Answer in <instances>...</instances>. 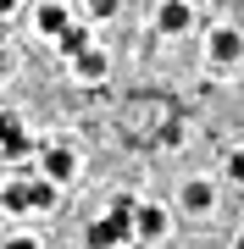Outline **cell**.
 Listing matches in <instances>:
<instances>
[{
	"mask_svg": "<svg viewBox=\"0 0 244 249\" xmlns=\"http://www.w3.org/2000/svg\"><path fill=\"white\" fill-rule=\"evenodd\" d=\"M233 249H244V238H239V244H233Z\"/></svg>",
	"mask_w": 244,
	"mask_h": 249,
	"instance_id": "2e32d148",
	"label": "cell"
},
{
	"mask_svg": "<svg viewBox=\"0 0 244 249\" xmlns=\"http://www.w3.org/2000/svg\"><path fill=\"white\" fill-rule=\"evenodd\" d=\"M128 232H133V205L122 199L111 216H100V222H94L89 232H83V244H89V249H117V244L128 238Z\"/></svg>",
	"mask_w": 244,
	"mask_h": 249,
	"instance_id": "6da1fadb",
	"label": "cell"
},
{
	"mask_svg": "<svg viewBox=\"0 0 244 249\" xmlns=\"http://www.w3.org/2000/svg\"><path fill=\"white\" fill-rule=\"evenodd\" d=\"M39 28H45V34H61V28H67V6H56V0L39 6Z\"/></svg>",
	"mask_w": 244,
	"mask_h": 249,
	"instance_id": "30bf717a",
	"label": "cell"
},
{
	"mask_svg": "<svg viewBox=\"0 0 244 249\" xmlns=\"http://www.w3.org/2000/svg\"><path fill=\"white\" fill-rule=\"evenodd\" d=\"M45 172H50L56 183H61V178H73V172H78V155L67 150V144H50V150H45Z\"/></svg>",
	"mask_w": 244,
	"mask_h": 249,
	"instance_id": "5b68a950",
	"label": "cell"
},
{
	"mask_svg": "<svg viewBox=\"0 0 244 249\" xmlns=\"http://www.w3.org/2000/svg\"><path fill=\"white\" fill-rule=\"evenodd\" d=\"M50 199H56V188H50V183H34V211H45Z\"/></svg>",
	"mask_w": 244,
	"mask_h": 249,
	"instance_id": "7c38bea8",
	"label": "cell"
},
{
	"mask_svg": "<svg viewBox=\"0 0 244 249\" xmlns=\"http://www.w3.org/2000/svg\"><path fill=\"white\" fill-rule=\"evenodd\" d=\"M78 78H89V83L106 78V50H83L78 55Z\"/></svg>",
	"mask_w": 244,
	"mask_h": 249,
	"instance_id": "9c48e42d",
	"label": "cell"
},
{
	"mask_svg": "<svg viewBox=\"0 0 244 249\" xmlns=\"http://www.w3.org/2000/svg\"><path fill=\"white\" fill-rule=\"evenodd\" d=\"M155 22H161V34H183V28L194 22V6L189 0H167V6L155 11Z\"/></svg>",
	"mask_w": 244,
	"mask_h": 249,
	"instance_id": "3957f363",
	"label": "cell"
},
{
	"mask_svg": "<svg viewBox=\"0 0 244 249\" xmlns=\"http://www.w3.org/2000/svg\"><path fill=\"white\" fill-rule=\"evenodd\" d=\"M122 0H89V17H117Z\"/></svg>",
	"mask_w": 244,
	"mask_h": 249,
	"instance_id": "8fae6325",
	"label": "cell"
},
{
	"mask_svg": "<svg viewBox=\"0 0 244 249\" xmlns=\"http://www.w3.org/2000/svg\"><path fill=\"white\" fill-rule=\"evenodd\" d=\"M11 11H17V0H0V17H11Z\"/></svg>",
	"mask_w": 244,
	"mask_h": 249,
	"instance_id": "9a60e30c",
	"label": "cell"
},
{
	"mask_svg": "<svg viewBox=\"0 0 244 249\" xmlns=\"http://www.w3.org/2000/svg\"><path fill=\"white\" fill-rule=\"evenodd\" d=\"M0 122H6V116H0Z\"/></svg>",
	"mask_w": 244,
	"mask_h": 249,
	"instance_id": "e0dca14e",
	"label": "cell"
},
{
	"mask_svg": "<svg viewBox=\"0 0 244 249\" xmlns=\"http://www.w3.org/2000/svg\"><path fill=\"white\" fill-rule=\"evenodd\" d=\"M56 45H61V55H83V50H89V28H73V22H67L61 34H56Z\"/></svg>",
	"mask_w": 244,
	"mask_h": 249,
	"instance_id": "52a82bcc",
	"label": "cell"
},
{
	"mask_svg": "<svg viewBox=\"0 0 244 249\" xmlns=\"http://www.w3.org/2000/svg\"><path fill=\"white\" fill-rule=\"evenodd\" d=\"M211 205H217V188H211V183H183V211H194V216H206L211 211Z\"/></svg>",
	"mask_w": 244,
	"mask_h": 249,
	"instance_id": "8992f818",
	"label": "cell"
},
{
	"mask_svg": "<svg viewBox=\"0 0 244 249\" xmlns=\"http://www.w3.org/2000/svg\"><path fill=\"white\" fill-rule=\"evenodd\" d=\"M6 249H39V238H11Z\"/></svg>",
	"mask_w": 244,
	"mask_h": 249,
	"instance_id": "5bb4252c",
	"label": "cell"
},
{
	"mask_svg": "<svg viewBox=\"0 0 244 249\" xmlns=\"http://www.w3.org/2000/svg\"><path fill=\"white\" fill-rule=\"evenodd\" d=\"M133 232L139 238H161L167 232V211L161 205H133Z\"/></svg>",
	"mask_w": 244,
	"mask_h": 249,
	"instance_id": "277c9868",
	"label": "cell"
},
{
	"mask_svg": "<svg viewBox=\"0 0 244 249\" xmlns=\"http://www.w3.org/2000/svg\"><path fill=\"white\" fill-rule=\"evenodd\" d=\"M239 55H244V34L239 28H217V34H211V61L227 67V61H239Z\"/></svg>",
	"mask_w": 244,
	"mask_h": 249,
	"instance_id": "7a4b0ae2",
	"label": "cell"
},
{
	"mask_svg": "<svg viewBox=\"0 0 244 249\" xmlns=\"http://www.w3.org/2000/svg\"><path fill=\"white\" fill-rule=\"evenodd\" d=\"M6 211H11V216L34 211V183H6Z\"/></svg>",
	"mask_w": 244,
	"mask_h": 249,
	"instance_id": "ba28073f",
	"label": "cell"
},
{
	"mask_svg": "<svg viewBox=\"0 0 244 249\" xmlns=\"http://www.w3.org/2000/svg\"><path fill=\"white\" fill-rule=\"evenodd\" d=\"M227 172H233V183H244V150H233V155H227Z\"/></svg>",
	"mask_w": 244,
	"mask_h": 249,
	"instance_id": "4fadbf2b",
	"label": "cell"
}]
</instances>
